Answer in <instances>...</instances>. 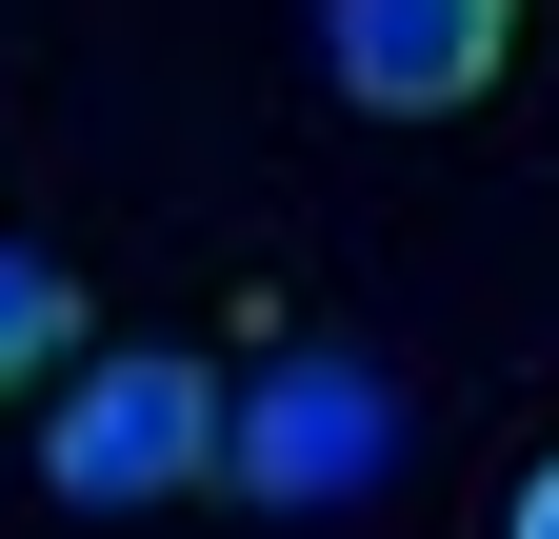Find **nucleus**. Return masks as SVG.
<instances>
[{"instance_id": "obj_1", "label": "nucleus", "mask_w": 559, "mask_h": 539, "mask_svg": "<svg viewBox=\"0 0 559 539\" xmlns=\"http://www.w3.org/2000/svg\"><path fill=\"white\" fill-rule=\"evenodd\" d=\"M221 480H240V500H280V519L380 500V480H400V380H380V360H340V340L221 380Z\"/></svg>"}, {"instance_id": "obj_2", "label": "nucleus", "mask_w": 559, "mask_h": 539, "mask_svg": "<svg viewBox=\"0 0 559 539\" xmlns=\"http://www.w3.org/2000/svg\"><path fill=\"white\" fill-rule=\"evenodd\" d=\"M40 480L81 500V519H140V500H180V480H221V380H200L180 340H120L60 380V420H40Z\"/></svg>"}, {"instance_id": "obj_3", "label": "nucleus", "mask_w": 559, "mask_h": 539, "mask_svg": "<svg viewBox=\"0 0 559 539\" xmlns=\"http://www.w3.org/2000/svg\"><path fill=\"white\" fill-rule=\"evenodd\" d=\"M520 60V0H320V81L360 120H460Z\"/></svg>"}, {"instance_id": "obj_4", "label": "nucleus", "mask_w": 559, "mask_h": 539, "mask_svg": "<svg viewBox=\"0 0 559 539\" xmlns=\"http://www.w3.org/2000/svg\"><path fill=\"white\" fill-rule=\"evenodd\" d=\"M60 360H81V280L40 240H0V380H60Z\"/></svg>"}, {"instance_id": "obj_5", "label": "nucleus", "mask_w": 559, "mask_h": 539, "mask_svg": "<svg viewBox=\"0 0 559 539\" xmlns=\"http://www.w3.org/2000/svg\"><path fill=\"white\" fill-rule=\"evenodd\" d=\"M500 539H559V459H539V480H520V519H500Z\"/></svg>"}]
</instances>
